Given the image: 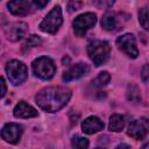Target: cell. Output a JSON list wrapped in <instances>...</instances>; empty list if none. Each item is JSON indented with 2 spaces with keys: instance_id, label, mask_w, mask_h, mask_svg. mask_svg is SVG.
<instances>
[{
  "instance_id": "obj_20",
  "label": "cell",
  "mask_w": 149,
  "mask_h": 149,
  "mask_svg": "<svg viewBox=\"0 0 149 149\" xmlns=\"http://www.w3.org/2000/svg\"><path fill=\"white\" fill-rule=\"evenodd\" d=\"M71 144L74 148H79V149H84L88 147V140L85 137H81L79 135H74L71 139Z\"/></svg>"
},
{
  "instance_id": "obj_14",
  "label": "cell",
  "mask_w": 149,
  "mask_h": 149,
  "mask_svg": "<svg viewBox=\"0 0 149 149\" xmlns=\"http://www.w3.org/2000/svg\"><path fill=\"white\" fill-rule=\"evenodd\" d=\"M13 114L15 118H20V119H28V118H35L38 115L37 111L30 106L29 104H27L26 101H20L13 111Z\"/></svg>"
},
{
  "instance_id": "obj_12",
  "label": "cell",
  "mask_w": 149,
  "mask_h": 149,
  "mask_svg": "<svg viewBox=\"0 0 149 149\" xmlns=\"http://www.w3.org/2000/svg\"><path fill=\"white\" fill-rule=\"evenodd\" d=\"M104 128V122L98 118V116H88L86 118L83 122H81V129L85 134L92 135L94 133H98L100 130H102Z\"/></svg>"
},
{
  "instance_id": "obj_26",
  "label": "cell",
  "mask_w": 149,
  "mask_h": 149,
  "mask_svg": "<svg viewBox=\"0 0 149 149\" xmlns=\"http://www.w3.org/2000/svg\"><path fill=\"white\" fill-rule=\"evenodd\" d=\"M1 86H2V92H1V97L3 98L5 94H6V83H5V79L1 78Z\"/></svg>"
},
{
  "instance_id": "obj_27",
  "label": "cell",
  "mask_w": 149,
  "mask_h": 149,
  "mask_svg": "<svg viewBox=\"0 0 149 149\" xmlns=\"http://www.w3.org/2000/svg\"><path fill=\"white\" fill-rule=\"evenodd\" d=\"M70 63V58L68 57V56H65L64 58H63V64H69Z\"/></svg>"
},
{
  "instance_id": "obj_5",
  "label": "cell",
  "mask_w": 149,
  "mask_h": 149,
  "mask_svg": "<svg viewBox=\"0 0 149 149\" xmlns=\"http://www.w3.org/2000/svg\"><path fill=\"white\" fill-rule=\"evenodd\" d=\"M63 22V16H62V8L61 6H55L49 13L48 15L43 19V21L40 23V29L44 33H50V34H55L58 28L61 27Z\"/></svg>"
},
{
  "instance_id": "obj_3",
  "label": "cell",
  "mask_w": 149,
  "mask_h": 149,
  "mask_svg": "<svg viewBox=\"0 0 149 149\" xmlns=\"http://www.w3.org/2000/svg\"><path fill=\"white\" fill-rule=\"evenodd\" d=\"M31 68H33L34 74L43 80L51 79L56 73L55 63L52 62L51 58H49L47 56H41V57H37L36 59H34L31 63Z\"/></svg>"
},
{
  "instance_id": "obj_22",
  "label": "cell",
  "mask_w": 149,
  "mask_h": 149,
  "mask_svg": "<svg viewBox=\"0 0 149 149\" xmlns=\"http://www.w3.org/2000/svg\"><path fill=\"white\" fill-rule=\"evenodd\" d=\"M83 7V2L79 0H70L68 2V10L69 12H76Z\"/></svg>"
},
{
  "instance_id": "obj_15",
  "label": "cell",
  "mask_w": 149,
  "mask_h": 149,
  "mask_svg": "<svg viewBox=\"0 0 149 149\" xmlns=\"http://www.w3.org/2000/svg\"><path fill=\"white\" fill-rule=\"evenodd\" d=\"M119 16L118 14L115 13H111V12H107L104 14L102 19H101V27L105 29V30H108V31H113V30H118L120 29L119 28Z\"/></svg>"
},
{
  "instance_id": "obj_9",
  "label": "cell",
  "mask_w": 149,
  "mask_h": 149,
  "mask_svg": "<svg viewBox=\"0 0 149 149\" xmlns=\"http://www.w3.org/2000/svg\"><path fill=\"white\" fill-rule=\"evenodd\" d=\"M22 133H23V128H22L21 125L14 123V122H9V123H6L2 127V129H1V137L6 142L15 144V143H17L20 141Z\"/></svg>"
},
{
  "instance_id": "obj_17",
  "label": "cell",
  "mask_w": 149,
  "mask_h": 149,
  "mask_svg": "<svg viewBox=\"0 0 149 149\" xmlns=\"http://www.w3.org/2000/svg\"><path fill=\"white\" fill-rule=\"evenodd\" d=\"M127 100L130 102H139L141 100V92L137 85L135 84H129L127 87Z\"/></svg>"
},
{
  "instance_id": "obj_16",
  "label": "cell",
  "mask_w": 149,
  "mask_h": 149,
  "mask_svg": "<svg viewBox=\"0 0 149 149\" xmlns=\"http://www.w3.org/2000/svg\"><path fill=\"white\" fill-rule=\"evenodd\" d=\"M125 125H126V121L122 115H120V114L111 115L109 125H108V128L111 132H121L125 128Z\"/></svg>"
},
{
  "instance_id": "obj_25",
  "label": "cell",
  "mask_w": 149,
  "mask_h": 149,
  "mask_svg": "<svg viewBox=\"0 0 149 149\" xmlns=\"http://www.w3.org/2000/svg\"><path fill=\"white\" fill-rule=\"evenodd\" d=\"M49 1H50V0H34V5H35L38 9H42V8H44V7L49 3Z\"/></svg>"
},
{
  "instance_id": "obj_10",
  "label": "cell",
  "mask_w": 149,
  "mask_h": 149,
  "mask_svg": "<svg viewBox=\"0 0 149 149\" xmlns=\"http://www.w3.org/2000/svg\"><path fill=\"white\" fill-rule=\"evenodd\" d=\"M90 72V66L85 63H78L69 68L64 73H63V80L64 81H71V80H77L81 78L83 76L87 74Z\"/></svg>"
},
{
  "instance_id": "obj_18",
  "label": "cell",
  "mask_w": 149,
  "mask_h": 149,
  "mask_svg": "<svg viewBox=\"0 0 149 149\" xmlns=\"http://www.w3.org/2000/svg\"><path fill=\"white\" fill-rule=\"evenodd\" d=\"M109 79H111L109 73L106 72V71H102V72H100V73L91 81V84H92V86H94V87H100V86L106 85V84L109 81Z\"/></svg>"
},
{
  "instance_id": "obj_24",
  "label": "cell",
  "mask_w": 149,
  "mask_h": 149,
  "mask_svg": "<svg viewBox=\"0 0 149 149\" xmlns=\"http://www.w3.org/2000/svg\"><path fill=\"white\" fill-rule=\"evenodd\" d=\"M95 2H97V5H98L99 7L108 8V7H111V6L113 5L114 0H95Z\"/></svg>"
},
{
  "instance_id": "obj_2",
  "label": "cell",
  "mask_w": 149,
  "mask_h": 149,
  "mask_svg": "<svg viewBox=\"0 0 149 149\" xmlns=\"http://www.w3.org/2000/svg\"><path fill=\"white\" fill-rule=\"evenodd\" d=\"M87 54L95 66H100L107 62L111 54L108 42L102 40H91L87 44Z\"/></svg>"
},
{
  "instance_id": "obj_28",
  "label": "cell",
  "mask_w": 149,
  "mask_h": 149,
  "mask_svg": "<svg viewBox=\"0 0 149 149\" xmlns=\"http://www.w3.org/2000/svg\"><path fill=\"white\" fill-rule=\"evenodd\" d=\"M130 146H128V144H119L116 148H129Z\"/></svg>"
},
{
  "instance_id": "obj_23",
  "label": "cell",
  "mask_w": 149,
  "mask_h": 149,
  "mask_svg": "<svg viewBox=\"0 0 149 149\" xmlns=\"http://www.w3.org/2000/svg\"><path fill=\"white\" fill-rule=\"evenodd\" d=\"M141 77H142V80H143L146 84H149V64H146V65L142 68Z\"/></svg>"
},
{
  "instance_id": "obj_29",
  "label": "cell",
  "mask_w": 149,
  "mask_h": 149,
  "mask_svg": "<svg viewBox=\"0 0 149 149\" xmlns=\"http://www.w3.org/2000/svg\"><path fill=\"white\" fill-rule=\"evenodd\" d=\"M142 147H143V148H149V142H148V143H146V144H143Z\"/></svg>"
},
{
  "instance_id": "obj_21",
  "label": "cell",
  "mask_w": 149,
  "mask_h": 149,
  "mask_svg": "<svg viewBox=\"0 0 149 149\" xmlns=\"http://www.w3.org/2000/svg\"><path fill=\"white\" fill-rule=\"evenodd\" d=\"M41 42H42V41H41V37H40V36H37V35H30V36L27 38L26 44H27L28 47L33 48V47H37V45H40Z\"/></svg>"
},
{
  "instance_id": "obj_13",
  "label": "cell",
  "mask_w": 149,
  "mask_h": 149,
  "mask_svg": "<svg viewBox=\"0 0 149 149\" xmlns=\"http://www.w3.org/2000/svg\"><path fill=\"white\" fill-rule=\"evenodd\" d=\"M7 7L9 12L16 16H24L30 12V2L28 0H10Z\"/></svg>"
},
{
  "instance_id": "obj_19",
  "label": "cell",
  "mask_w": 149,
  "mask_h": 149,
  "mask_svg": "<svg viewBox=\"0 0 149 149\" xmlns=\"http://www.w3.org/2000/svg\"><path fill=\"white\" fill-rule=\"evenodd\" d=\"M139 21L140 24L149 31V8H142L139 12Z\"/></svg>"
},
{
  "instance_id": "obj_8",
  "label": "cell",
  "mask_w": 149,
  "mask_h": 149,
  "mask_svg": "<svg viewBox=\"0 0 149 149\" xmlns=\"http://www.w3.org/2000/svg\"><path fill=\"white\" fill-rule=\"evenodd\" d=\"M116 47L121 51H123L127 56H129L130 58H136L139 56V50H137V47H136L135 36L130 33L123 34L120 37H118Z\"/></svg>"
},
{
  "instance_id": "obj_1",
  "label": "cell",
  "mask_w": 149,
  "mask_h": 149,
  "mask_svg": "<svg viewBox=\"0 0 149 149\" xmlns=\"http://www.w3.org/2000/svg\"><path fill=\"white\" fill-rule=\"evenodd\" d=\"M71 90L63 86H49L42 88L35 97L37 105L45 112L55 113L62 109L71 98Z\"/></svg>"
},
{
  "instance_id": "obj_6",
  "label": "cell",
  "mask_w": 149,
  "mask_h": 149,
  "mask_svg": "<svg viewBox=\"0 0 149 149\" xmlns=\"http://www.w3.org/2000/svg\"><path fill=\"white\" fill-rule=\"evenodd\" d=\"M97 23V15L94 13H84L78 15L72 23L73 31L78 37H83L86 31Z\"/></svg>"
},
{
  "instance_id": "obj_7",
  "label": "cell",
  "mask_w": 149,
  "mask_h": 149,
  "mask_svg": "<svg viewBox=\"0 0 149 149\" xmlns=\"http://www.w3.org/2000/svg\"><path fill=\"white\" fill-rule=\"evenodd\" d=\"M127 134L134 140H143L149 134V119L140 118L133 120L128 126Z\"/></svg>"
},
{
  "instance_id": "obj_4",
  "label": "cell",
  "mask_w": 149,
  "mask_h": 149,
  "mask_svg": "<svg viewBox=\"0 0 149 149\" xmlns=\"http://www.w3.org/2000/svg\"><path fill=\"white\" fill-rule=\"evenodd\" d=\"M6 73L13 85L22 84L28 77V69L24 63L17 59H12L6 65Z\"/></svg>"
},
{
  "instance_id": "obj_11",
  "label": "cell",
  "mask_w": 149,
  "mask_h": 149,
  "mask_svg": "<svg viewBox=\"0 0 149 149\" xmlns=\"http://www.w3.org/2000/svg\"><path fill=\"white\" fill-rule=\"evenodd\" d=\"M27 31H28V26L24 22H16L5 28V34L7 38L10 41H20L26 36Z\"/></svg>"
}]
</instances>
